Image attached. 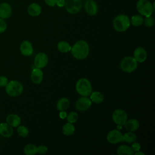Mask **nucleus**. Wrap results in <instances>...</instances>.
<instances>
[{"label": "nucleus", "instance_id": "ddd939ff", "mask_svg": "<svg viewBox=\"0 0 155 155\" xmlns=\"http://www.w3.org/2000/svg\"><path fill=\"white\" fill-rule=\"evenodd\" d=\"M133 56V58L137 62L141 63L146 60L147 57V53L146 50L143 48L139 47L134 50Z\"/></svg>", "mask_w": 155, "mask_h": 155}, {"label": "nucleus", "instance_id": "c9c22d12", "mask_svg": "<svg viewBox=\"0 0 155 155\" xmlns=\"http://www.w3.org/2000/svg\"><path fill=\"white\" fill-rule=\"evenodd\" d=\"M58 0H44L45 2L49 6L53 7L57 4Z\"/></svg>", "mask_w": 155, "mask_h": 155}, {"label": "nucleus", "instance_id": "2eb2a0df", "mask_svg": "<svg viewBox=\"0 0 155 155\" xmlns=\"http://www.w3.org/2000/svg\"><path fill=\"white\" fill-rule=\"evenodd\" d=\"M85 10L89 15L94 16L97 13L98 8L93 0H87L85 3Z\"/></svg>", "mask_w": 155, "mask_h": 155}, {"label": "nucleus", "instance_id": "6ab92c4d", "mask_svg": "<svg viewBox=\"0 0 155 155\" xmlns=\"http://www.w3.org/2000/svg\"><path fill=\"white\" fill-rule=\"evenodd\" d=\"M27 12L30 16H37L41 13V7L38 4L33 2L28 7Z\"/></svg>", "mask_w": 155, "mask_h": 155}, {"label": "nucleus", "instance_id": "f704fd0d", "mask_svg": "<svg viewBox=\"0 0 155 155\" xmlns=\"http://www.w3.org/2000/svg\"><path fill=\"white\" fill-rule=\"evenodd\" d=\"M131 148H132V150H133V151H135V152H136V151H139L140 149V148H141V147H140V145L139 143H138V142H134V143L132 144Z\"/></svg>", "mask_w": 155, "mask_h": 155}, {"label": "nucleus", "instance_id": "423d86ee", "mask_svg": "<svg viewBox=\"0 0 155 155\" xmlns=\"http://www.w3.org/2000/svg\"><path fill=\"white\" fill-rule=\"evenodd\" d=\"M137 67V62L133 57H125L120 64L121 70L126 73H131L136 69Z\"/></svg>", "mask_w": 155, "mask_h": 155}, {"label": "nucleus", "instance_id": "a878e982", "mask_svg": "<svg viewBox=\"0 0 155 155\" xmlns=\"http://www.w3.org/2000/svg\"><path fill=\"white\" fill-rule=\"evenodd\" d=\"M24 153L26 155H34L37 153V147L34 144H27L24 148Z\"/></svg>", "mask_w": 155, "mask_h": 155}, {"label": "nucleus", "instance_id": "c85d7f7f", "mask_svg": "<svg viewBox=\"0 0 155 155\" xmlns=\"http://www.w3.org/2000/svg\"><path fill=\"white\" fill-rule=\"evenodd\" d=\"M17 132L18 134H19V136L22 137H25L28 136L29 131L28 129L24 126V125H21V126H18V129H17Z\"/></svg>", "mask_w": 155, "mask_h": 155}, {"label": "nucleus", "instance_id": "1a4fd4ad", "mask_svg": "<svg viewBox=\"0 0 155 155\" xmlns=\"http://www.w3.org/2000/svg\"><path fill=\"white\" fill-rule=\"evenodd\" d=\"M91 105V101L87 96H83L78 99L76 103V108L79 111L87 110Z\"/></svg>", "mask_w": 155, "mask_h": 155}, {"label": "nucleus", "instance_id": "393cba45", "mask_svg": "<svg viewBox=\"0 0 155 155\" xmlns=\"http://www.w3.org/2000/svg\"><path fill=\"white\" fill-rule=\"evenodd\" d=\"M57 48H58V50L62 53H67L70 51L71 48L70 44L67 42L64 41L59 42L57 45Z\"/></svg>", "mask_w": 155, "mask_h": 155}, {"label": "nucleus", "instance_id": "f03ea898", "mask_svg": "<svg viewBox=\"0 0 155 155\" xmlns=\"http://www.w3.org/2000/svg\"><path fill=\"white\" fill-rule=\"evenodd\" d=\"M113 27L118 32L126 31L130 25L129 18L125 15H119L115 17L113 20Z\"/></svg>", "mask_w": 155, "mask_h": 155}, {"label": "nucleus", "instance_id": "aec40b11", "mask_svg": "<svg viewBox=\"0 0 155 155\" xmlns=\"http://www.w3.org/2000/svg\"><path fill=\"white\" fill-rule=\"evenodd\" d=\"M124 125L128 131L133 132L137 130L139 128V123L137 120L135 119H131L128 120H127Z\"/></svg>", "mask_w": 155, "mask_h": 155}, {"label": "nucleus", "instance_id": "4be33fe9", "mask_svg": "<svg viewBox=\"0 0 155 155\" xmlns=\"http://www.w3.org/2000/svg\"><path fill=\"white\" fill-rule=\"evenodd\" d=\"M70 105L69 100L66 97L61 98L57 102V109L59 111H65L66 110Z\"/></svg>", "mask_w": 155, "mask_h": 155}, {"label": "nucleus", "instance_id": "72a5a7b5", "mask_svg": "<svg viewBox=\"0 0 155 155\" xmlns=\"http://www.w3.org/2000/svg\"><path fill=\"white\" fill-rule=\"evenodd\" d=\"M8 82V79L4 76H0V87H4Z\"/></svg>", "mask_w": 155, "mask_h": 155}, {"label": "nucleus", "instance_id": "39448f33", "mask_svg": "<svg viewBox=\"0 0 155 155\" xmlns=\"http://www.w3.org/2000/svg\"><path fill=\"white\" fill-rule=\"evenodd\" d=\"M136 8L138 12L145 16L151 15L154 11V4L152 5L148 0H139L136 4Z\"/></svg>", "mask_w": 155, "mask_h": 155}, {"label": "nucleus", "instance_id": "a211bd4d", "mask_svg": "<svg viewBox=\"0 0 155 155\" xmlns=\"http://www.w3.org/2000/svg\"><path fill=\"white\" fill-rule=\"evenodd\" d=\"M21 118L16 114H10L6 117V122L12 127H17L21 124Z\"/></svg>", "mask_w": 155, "mask_h": 155}, {"label": "nucleus", "instance_id": "9d476101", "mask_svg": "<svg viewBox=\"0 0 155 155\" xmlns=\"http://www.w3.org/2000/svg\"><path fill=\"white\" fill-rule=\"evenodd\" d=\"M48 62V58L46 54L44 53H39L37 54L34 59V64L36 68H42L45 67Z\"/></svg>", "mask_w": 155, "mask_h": 155}, {"label": "nucleus", "instance_id": "4468645a", "mask_svg": "<svg viewBox=\"0 0 155 155\" xmlns=\"http://www.w3.org/2000/svg\"><path fill=\"white\" fill-rule=\"evenodd\" d=\"M20 51L22 54L25 56H31L33 52L32 44L28 41H24L21 44Z\"/></svg>", "mask_w": 155, "mask_h": 155}, {"label": "nucleus", "instance_id": "58836bf2", "mask_svg": "<svg viewBox=\"0 0 155 155\" xmlns=\"http://www.w3.org/2000/svg\"><path fill=\"white\" fill-rule=\"evenodd\" d=\"M133 154H135V155H138V154H139V155H140V154H142V155H144L145 154L143 153H142V152H141V151H136Z\"/></svg>", "mask_w": 155, "mask_h": 155}, {"label": "nucleus", "instance_id": "20e7f679", "mask_svg": "<svg viewBox=\"0 0 155 155\" xmlns=\"http://www.w3.org/2000/svg\"><path fill=\"white\" fill-rule=\"evenodd\" d=\"M5 87L7 94L11 97H17L21 95L23 91L22 84L19 81L15 80L8 82Z\"/></svg>", "mask_w": 155, "mask_h": 155}, {"label": "nucleus", "instance_id": "7c9ffc66", "mask_svg": "<svg viewBox=\"0 0 155 155\" xmlns=\"http://www.w3.org/2000/svg\"><path fill=\"white\" fill-rule=\"evenodd\" d=\"M143 22L145 26L148 27H151L154 25V19L151 15L145 16V18L143 19Z\"/></svg>", "mask_w": 155, "mask_h": 155}, {"label": "nucleus", "instance_id": "7ed1b4c3", "mask_svg": "<svg viewBox=\"0 0 155 155\" xmlns=\"http://www.w3.org/2000/svg\"><path fill=\"white\" fill-rule=\"evenodd\" d=\"M76 90L82 96H88L92 93V87L90 82L86 78L79 79L76 84Z\"/></svg>", "mask_w": 155, "mask_h": 155}, {"label": "nucleus", "instance_id": "f257e3e1", "mask_svg": "<svg viewBox=\"0 0 155 155\" xmlns=\"http://www.w3.org/2000/svg\"><path fill=\"white\" fill-rule=\"evenodd\" d=\"M89 45L83 40L76 42L71 48L72 55L77 59H85L89 53Z\"/></svg>", "mask_w": 155, "mask_h": 155}, {"label": "nucleus", "instance_id": "f8f14e48", "mask_svg": "<svg viewBox=\"0 0 155 155\" xmlns=\"http://www.w3.org/2000/svg\"><path fill=\"white\" fill-rule=\"evenodd\" d=\"M12 14V8L7 2H2L0 4V18L3 19L9 18Z\"/></svg>", "mask_w": 155, "mask_h": 155}, {"label": "nucleus", "instance_id": "bb28decb", "mask_svg": "<svg viewBox=\"0 0 155 155\" xmlns=\"http://www.w3.org/2000/svg\"><path fill=\"white\" fill-rule=\"evenodd\" d=\"M136 135L131 131H129L122 135V141H125L127 143L134 142L136 140Z\"/></svg>", "mask_w": 155, "mask_h": 155}, {"label": "nucleus", "instance_id": "9b49d317", "mask_svg": "<svg viewBox=\"0 0 155 155\" xmlns=\"http://www.w3.org/2000/svg\"><path fill=\"white\" fill-rule=\"evenodd\" d=\"M107 139L108 142L113 144L122 142V134L118 130H113L108 133Z\"/></svg>", "mask_w": 155, "mask_h": 155}, {"label": "nucleus", "instance_id": "4c0bfd02", "mask_svg": "<svg viewBox=\"0 0 155 155\" xmlns=\"http://www.w3.org/2000/svg\"><path fill=\"white\" fill-rule=\"evenodd\" d=\"M65 0H58L56 5H58L60 7H63L65 5Z\"/></svg>", "mask_w": 155, "mask_h": 155}, {"label": "nucleus", "instance_id": "0eeeda50", "mask_svg": "<svg viewBox=\"0 0 155 155\" xmlns=\"http://www.w3.org/2000/svg\"><path fill=\"white\" fill-rule=\"evenodd\" d=\"M81 0H66L65 2V7L66 10L71 14L78 13L82 7Z\"/></svg>", "mask_w": 155, "mask_h": 155}, {"label": "nucleus", "instance_id": "2f4dec72", "mask_svg": "<svg viewBox=\"0 0 155 155\" xmlns=\"http://www.w3.org/2000/svg\"><path fill=\"white\" fill-rule=\"evenodd\" d=\"M7 28V24L4 19L0 18V33L4 32Z\"/></svg>", "mask_w": 155, "mask_h": 155}, {"label": "nucleus", "instance_id": "dca6fc26", "mask_svg": "<svg viewBox=\"0 0 155 155\" xmlns=\"http://www.w3.org/2000/svg\"><path fill=\"white\" fill-rule=\"evenodd\" d=\"M13 130L12 127L6 123L0 124V134L5 137H10L12 136Z\"/></svg>", "mask_w": 155, "mask_h": 155}, {"label": "nucleus", "instance_id": "6e6552de", "mask_svg": "<svg viewBox=\"0 0 155 155\" xmlns=\"http://www.w3.org/2000/svg\"><path fill=\"white\" fill-rule=\"evenodd\" d=\"M112 119L114 122L117 125L122 126L127 120V114L124 110L117 109L113 112Z\"/></svg>", "mask_w": 155, "mask_h": 155}, {"label": "nucleus", "instance_id": "f3484780", "mask_svg": "<svg viewBox=\"0 0 155 155\" xmlns=\"http://www.w3.org/2000/svg\"><path fill=\"white\" fill-rule=\"evenodd\" d=\"M31 79L34 84H39L43 79V73L40 68H34L31 74Z\"/></svg>", "mask_w": 155, "mask_h": 155}, {"label": "nucleus", "instance_id": "5701e85b", "mask_svg": "<svg viewBox=\"0 0 155 155\" xmlns=\"http://www.w3.org/2000/svg\"><path fill=\"white\" fill-rule=\"evenodd\" d=\"M90 100L96 103V104H101L104 101V97L103 94L99 91H94L90 94Z\"/></svg>", "mask_w": 155, "mask_h": 155}, {"label": "nucleus", "instance_id": "b1692460", "mask_svg": "<svg viewBox=\"0 0 155 155\" xmlns=\"http://www.w3.org/2000/svg\"><path fill=\"white\" fill-rule=\"evenodd\" d=\"M75 131V128L72 123L68 122L62 127V133L65 136H71Z\"/></svg>", "mask_w": 155, "mask_h": 155}, {"label": "nucleus", "instance_id": "c756f323", "mask_svg": "<svg viewBox=\"0 0 155 155\" xmlns=\"http://www.w3.org/2000/svg\"><path fill=\"white\" fill-rule=\"evenodd\" d=\"M67 120L68 122L74 123L77 121L78 119V114L76 112H71L68 115H67Z\"/></svg>", "mask_w": 155, "mask_h": 155}, {"label": "nucleus", "instance_id": "473e14b6", "mask_svg": "<svg viewBox=\"0 0 155 155\" xmlns=\"http://www.w3.org/2000/svg\"><path fill=\"white\" fill-rule=\"evenodd\" d=\"M48 151V148L46 146L44 145H40L38 147H37V153L44 154H45Z\"/></svg>", "mask_w": 155, "mask_h": 155}, {"label": "nucleus", "instance_id": "cd10ccee", "mask_svg": "<svg viewBox=\"0 0 155 155\" xmlns=\"http://www.w3.org/2000/svg\"><path fill=\"white\" fill-rule=\"evenodd\" d=\"M130 22L133 25L138 27L143 23V19L140 15H134L131 17Z\"/></svg>", "mask_w": 155, "mask_h": 155}, {"label": "nucleus", "instance_id": "e433bc0d", "mask_svg": "<svg viewBox=\"0 0 155 155\" xmlns=\"http://www.w3.org/2000/svg\"><path fill=\"white\" fill-rule=\"evenodd\" d=\"M67 113L64 111H61V112L59 113V117L61 119H65L67 117Z\"/></svg>", "mask_w": 155, "mask_h": 155}, {"label": "nucleus", "instance_id": "412c9836", "mask_svg": "<svg viewBox=\"0 0 155 155\" xmlns=\"http://www.w3.org/2000/svg\"><path fill=\"white\" fill-rule=\"evenodd\" d=\"M117 153L119 155H133L134 151L131 147L126 145H122L117 148Z\"/></svg>", "mask_w": 155, "mask_h": 155}]
</instances>
